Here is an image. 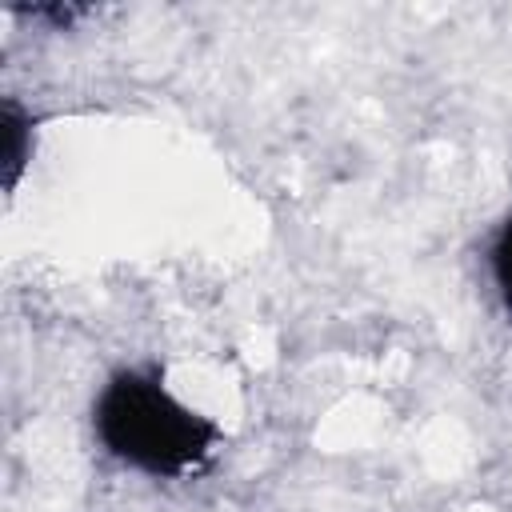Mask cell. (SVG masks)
<instances>
[{"mask_svg": "<svg viewBox=\"0 0 512 512\" xmlns=\"http://www.w3.org/2000/svg\"><path fill=\"white\" fill-rule=\"evenodd\" d=\"M100 444L148 472V476H192L200 472L220 440V428L180 404L156 376L116 372L96 400Z\"/></svg>", "mask_w": 512, "mask_h": 512, "instance_id": "1", "label": "cell"}, {"mask_svg": "<svg viewBox=\"0 0 512 512\" xmlns=\"http://www.w3.org/2000/svg\"><path fill=\"white\" fill-rule=\"evenodd\" d=\"M0 128H4V188L12 192L28 156H32V120L16 100H4L0 108Z\"/></svg>", "mask_w": 512, "mask_h": 512, "instance_id": "2", "label": "cell"}, {"mask_svg": "<svg viewBox=\"0 0 512 512\" xmlns=\"http://www.w3.org/2000/svg\"><path fill=\"white\" fill-rule=\"evenodd\" d=\"M492 276H496V288H500L504 308L512 312V216L504 220V228L492 240Z\"/></svg>", "mask_w": 512, "mask_h": 512, "instance_id": "3", "label": "cell"}]
</instances>
